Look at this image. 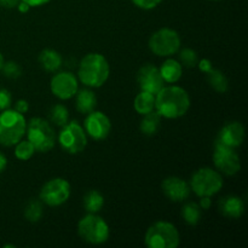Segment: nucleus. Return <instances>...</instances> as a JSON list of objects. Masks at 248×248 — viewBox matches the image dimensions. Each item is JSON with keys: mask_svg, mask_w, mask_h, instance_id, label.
<instances>
[{"mask_svg": "<svg viewBox=\"0 0 248 248\" xmlns=\"http://www.w3.org/2000/svg\"><path fill=\"white\" fill-rule=\"evenodd\" d=\"M190 108L189 93L181 86H164L155 94V110L161 118L178 119L186 115Z\"/></svg>", "mask_w": 248, "mask_h": 248, "instance_id": "nucleus-1", "label": "nucleus"}, {"mask_svg": "<svg viewBox=\"0 0 248 248\" xmlns=\"http://www.w3.org/2000/svg\"><path fill=\"white\" fill-rule=\"evenodd\" d=\"M110 74V67L101 53H89L81 60L78 70L79 80L87 87L98 89L103 86Z\"/></svg>", "mask_w": 248, "mask_h": 248, "instance_id": "nucleus-2", "label": "nucleus"}, {"mask_svg": "<svg viewBox=\"0 0 248 248\" xmlns=\"http://www.w3.org/2000/svg\"><path fill=\"white\" fill-rule=\"evenodd\" d=\"M27 121L23 114L15 109L0 111V144L12 147L26 135Z\"/></svg>", "mask_w": 248, "mask_h": 248, "instance_id": "nucleus-3", "label": "nucleus"}, {"mask_svg": "<svg viewBox=\"0 0 248 248\" xmlns=\"http://www.w3.org/2000/svg\"><path fill=\"white\" fill-rule=\"evenodd\" d=\"M27 140L33 144L35 152L47 153L55 147L56 133L48 121L43 118H31L27 124Z\"/></svg>", "mask_w": 248, "mask_h": 248, "instance_id": "nucleus-4", "label": "nucleus"}, {"mask_svg": "<svg viewBox=\"0 0 248 248\" xmlns=\"http://www.w3.org/2000/svg\"><path fill=\"white\" fill-rule=\"evenodd\" d=\"M144 241L149 248H177L181 236L178 229L172 223L160 220L148 228Z\"/></svg>", "mask_w": 248, "mask_h": 248, "instance_id": "nucleus-5", "label": "nucleus"}, {"mask_svg": "<svg viewBox=\"0 0 248 248\" xmlns=\"http://www.w3.org/2000/svg\"><path fill=\"white\" fill-rule=\"evenodd\" d=\"M78 234L87 244L102 245L108 241L110 230L103 218L96 213H89L78 223Z\"/></svg>", "mask_w": 248, "mask_h": 248, "instance_id": "nucleus-6", "label": "nucleus"}, {"mask_svg": "<svg viewBox=\"0 0 248 248\" xmlns=\"http://www.w3.org/2000/svg\"><path fill=\"white\" fill-rule=\"evenodd\" d=\"M223 177L216 170L210 169V167H202L194 172L190 179V189L199 196H211L219 193L220 189L223 188Z\"/></svg>", "mask_w": 248, "mask_h": 248, "instance_id": "nucleus-7", "label": "nucleus"}, {"mask_svg": "<svg viewBox=\"0 0 248 248\" xmlns=\"http://www.w3.org/2000/svg\"><path fill=\"white\" fill-rule=\"evenodd\" d=\"M58 143L68 154H79L87 145V136L78 121H68L58 133Z\"/></svg>", "mask_w": 248, "mask_h": 248, "instance_id": "nucleus-8", "label": "nucleus"}, {"mask_svg": "<svg viewBox=\"0 0 248 248\" xmlns=\"http://www.w3.org/2000/svg\"><path fill=\"white\" fill-rule=\"evenodd\" d=\"M150 51L159 57H170L178 53L181 48V36L174 29L161 28L149 39Z\"/></svg>", "mask_w": 248, "mask_h": 248, "instance_id": "nucleus-9", "label": "nucleus"}, {"mask_svg": "<svg viewBox=\"0 0 248 248\" xmlns=\"http://www.w3.org/2000/svg\"><path fill=\"white\" fill-rule=\"evenodd\" d=\"M213 164L218 172L225 176H234L241 170V160L234 148L223 144L218 140L215 144Z\"/></svg>", "mask_w": 248, "mask_h": 248, "instance_id": "nucleus-10", "label": "nucleus"}, {"mask_svg": "<svg viewBox=\"0 0 248 248\" xmlns=\"http://www.w3.org/2000/svg\"><path fill=\"white\" fill-rule=\"evenodd\" d=\"M70 184L64 178H52L41 188L39 198L41 202L51 207H57L67 202L70 196Z\"/></svg>", "mask_w": 248, "mask_h": 248, "instance_id": "nucleus-11", "label": "nucleus"}, {"mask_svg": "<svg viewBox=\"0 0 248 248\" xmlns=\"http://www.w3.org/2000/svg\"><path fill=\"white\" fill-rule=\"evenodd\" d=\"M50 87L53 96L62 101H67L75 96L79 90V84H78L77 77L73 73L60 72L52 77Z\"/></svg>", "mask_w": 248, "mask_h": 248, "instance_id": "nucleus-12", "label": "nucleus"}, {"mask_svg": "<svg viewBox=\"0 0 248 248\" xmlns=\"http://www.w3.org/2000/svg\"><path fill=\"white\" fill-rule=\"evenodd\" d=\"M84 130L94 140H103L109 136L111 123L108 116L102 111H91L86 114L84 121Z\"/></svg>", "mask_w": 248, "mask_h": 248, "instance_id": "nucleus-13", "label": "nucleus"}, {"mask_svg": "<svg viewBox=\"0 0 248 248\" xmlns=\"http://www.w3.org/2000/svg\"><path fill=\"white\" fill-rule=\"evenodd\" d=\"M137 82L140 87V91H147L149 93L156 94L166 82L161 77V73L157 67L154 64H145L138 70Z\"/></svg>", "mask_w": 248, "mask_h": 248, "instance_id": "nucleus-14", "label": "nucleus"}, {"mask_svg": "<svg viewBox=\"0 0 248 248\" xmlns=\"http://www.w3.org/2000/svg\"><path fill=\"white\" fill-rule=\"evenodd\" d=\"M161 189L167 199L173 202H182L190 196V186L179 177H167L162 181Z\"/></svg>", "mask_w": 248, "mask_h": 248, "instance_id": "nucleus-15", "label": "nucleus"}, {"mask_svg": "<svg viewBox=\"0 0 248 248\" xmlns=\"http://www.w3.org/2000/svg\"><path fill=\"white\" fill-rule=\"evenodd\" d=\"M245 140V127L239 121H232L224 125L220 130L218 140L223 144L230 148H239L244 143Z\"/></svg>", "mask_w": 248, "mask_h": 248, "instance_id": "nucleus-16", "label": "nucleus"}, {"mask_svg": "<svg viewBox=\"0 0 248 248\" xmlns=\"http://www.w3.org/2000/svg\"><path fill=\"white\" fill-rule=\"evenodd\" d=\"M218 210L224 217L236 219L245 212V203L239 196L228 195L218 201Z\"/></svg>", "mask_w": 248, "mask_h": 248, "instance_id": "nucleus-17", "label": "nucleus"}, {"mask_svg": "<svg viewBox=\"0 0 248 248\" xmlns=\"http://www.w3.org/2000/svg\"><path fill=\"white\" fill-rule=\"evenodd\" d=\"M75 107L77 110L81 114H89L94 110L97 106V97L93 91L89 89L78 90L75 93Z\"/></svg>", "mask_w": 248, "mask_h": 248, "instance_id": "nucleus-18", "label": "nucleus"}, {"mask_svg": "<svg viewBox=\"0 0 248 248\" xmlns=\"http://www.w3.org/2000/svg\"><path fill=\"white\" fill-rule=\"evenodd\" d=\"M39 64L44 70L48 73H55L62 67L63 58L60 52L52 50V48H45L39 53Z\"/></svg>", "mask_w": 248, "mask_h": 248, "instance_id": "nucleus-19", "label": "nucleus"}, {"mask_svg": "<svg viewBox=\"0 0 248 248\" xmlns=\"http://www.w3.org/2000/svg\"><path fill=\"white\" fill-rule=\"evenodd\" d=\"M159 69L165 82H167V84H174V82H177L182 78L183 65L181 64L179 61L173 60V58H169V60H166L162 63Z\"/></svg>", "mask_w": 248, "mask_h": 248, "instance_id": "nucleus-20", "label": "nucleus"}, {"mask_svg": "<svg viewBox=\"0 0 248 248\" xmlns=\"http://www.w3.org/2000/svg\"><path fill=\"white\" fill-rule=\"evenodd\" d=\"M160 125H161V116L157 111L153 110L143 115L140 124V132L145 136H154L159 131Z\"/></svg>", "mask_w": 248, "mask_h": 248, "instance_id": "nucleus-21", "label": "nucleus"}, {"mask_svg": "<svg viewBox=\"0 0 248 248\" xmlns=\"http://www.w3.org/2000/svg\"><path fill=\"white\" fill-rule=\"evenodd\" d=\"M133 107H135V110L140 115H145V114L155 110V94L149 93L147 91H140L136 96Z\"/></svg>", "mask_w": 248, "mask_h": 248, "instance_id": "nucleus-22", "label": "nucleus"}, {"mask_svg": "<svg viewBox=\"0 0 248 248\" xmlns=\"http://www.w3.org/2000/svg\"><path fill=\"white\" fill-rule=\"evenodd\" d=\"M82 203L87 213H98L104 206V198L98 190H90L85 194Z\"/></svg>", "mask_w": 248, "mask_h": 248, "instance_id": "nucleus-23", "label": "nucleus"}, {"mask_svg": "<svg viewBox=\"0 0 248 248\" xmlns=\"http://www.w3.org/2000/svg\"><path fill=\"white\" fill-rule=\"evenodd\" d=\"M207 75V81L213 89L219 93H225L229 89V81H228L227 77L223 74L220 70L218 69H211L210 72L206 73Z\"/></svg>", "mask_w": 248, "mask_h": 248, "instance_id": "nucleus-24", "label": "nucleus"}, {"mask_svg": "<svg viewBox=\"0 0 248 248\" xmlns=\"http://www.w3.org/2000/svg\"><path fill=\"white\" fill-rule=\"evenodd\" d=\"M182 218L188 225H196L201 219V207L196 202H188L182 208Z\"/></svg>", "mask_w": 248, "mask_h": 248, "instance_id": "nucleus-25", "label": "nucleus"}, {"mask_svg": "<svg viewBox=\"0 0 248 248\" xmlns=\"http://www.w3.org/2000/svg\"><path fill=\"white\" fill-rule=\"evenodd\" d=\"M44 208L41 200H36V199H31L28 201L24 208V217L28 222L36 223L43 218Z\"/></svg>", "mask_w": 248, "mask_h": 248, "instance_id": "nucleus-26", "label": "nucleus"}, {"mask_svg": "<svg viewBox=\"0 0 248 248\" xmlns=\"http://www.w3.org/2000/svg\"><path fill=\"white\" fill-rule=\"evenodd\" d=\"M48 118L53 125L62 127L69 121V111L63 104H55L48 111Z\"/></svg>", "mask_w": 248, "mask_h": 248, "instance_id": "nucleus-27", "label": "nucleus"}, {"mask_svg": "<svg viewBox=\"0 0 248 248\" xmlns=\"http://www.w3.org/2000/svg\"><path fill=\"white\" fill-rule=\"evenodd\" d=\"M15 145H16V147H15V156L18 160H21V161H27V160H29L33 156L34 153H35V148L33 147V144H31L28 140H21Z\"/></svg>", "mask_w": 248, "mask_h": 248, "instance_id": "nucleus-28", "label": "nucleus"}, {"mask_svg": "<svg viewBox=\"0 0 248 248\" xmlns=\"http://www.w3.org/2000/svg\"><path fill=\"white\" fill-rule=\"evenodd\" d=\"M181 50V48H179ZM179 55V61H181V64L184 65L186 68H194L198 65L199 63V57L198 53L193 50V48H182L181 51H178Z\"/></svg>", "mask_w": 248, "mask_h": 248, "instance_id": "nucleus-29", "label": "nucleus"}, {"mask_svg": "<svg viewBox=\"0 0 248 248\" xmlns=\"http://www.w3.org/2000/svg\"><path fill=\"white\" fill-rule=\"evenodd\" d=\"M2 73L9 79H18L22 74V68L18 63L14 62V61H9V62H4L1 68Z\"/></svg>", "mask_w": 248, "mask_h": 248, "instance_id": "nucleus-30", "label": "nucleus"}, {"mask_svg": "<svg viewBox=\"0 0 248 248\" xmlns=\"http://www.w3.org/2000/svg\"><path fill=\"white\" fill-rule=\"evenodd\" d=\"M12 104V94L9 90L0 87V111L9 109Z\"/></svg>", "mask_w": 248, "mask_h": 248, "instance_id": "nucleus-31", "label": "nucleus"}, {"mask_svg": "<svg viewBox=\"0 0 248 248\" xmlns=\"http://www.w3.org/2000/svg\"><path fill=\"white\" fill-rule=\"evenodd\" d=\"M138 9L142 10H153L159 6L162 0H131Z\"/></svg>", "mask_w": 248, "mask_h": 248, "instance_id": "nucleus-32", "label": "nucleus"}, {"mask_svg": "<svg viewBox=\"0 0 248 248\" xmlns=\"http://www.w3.org/2000/svg\"><path fill=\"white\" fill-rule=\"evenodd\" d=\"M28 109H29V104L26 99H18V101L16 102V104H15V110H17L21 114L27 113Z\"/></svg>", "mask_w": 248, "mask_h": 248, "instance_id": "nucleus-33", "label": "nucleus"}, {"mask_svg": "<svg viewBox=\"0 0 248 248\" xmlns=\"http://www.w3.org/2000/svg\"><path fill=\"white\" fill-rule=\"evenodd\" d=\"M198 65H199V68H200L201 72H203V73H208L211 69H212V63H211L210 60H206V58L199 61Z\"/></svg>", "mask_w": 248, "mask_h": 248, "instance_id": "nucleus-34", "label": "nucleus"}, {"mask_svg": "<svg viewBox=\"0 0 248 248\" xmlns=\"http://www.w3.org/2000/svg\"><path fill=\"white\" fill-rule=\"evenodd\" d=\"M21 0H0V7L4 9H14L17 7Z\"/></svg>", "mask_w": 248, "mask_h": 248, "instance_id": "nucleus-35", "label": "nucleus"}, {"mask_svg": "<svg viewBox=\"0 0 248 248\" xmlns=\"http://www.w3.org/2000/svg\"><path fill=\"white\" fill-rule=\"evenodd\" d=\"M21 1L26 2V4L29 5L31 7H38V6H41V5L47 4L50 0H21Z\"/></svg>", "mask_w": 248, "mask_h": 248, "instance_id": "nucleus-36", "label": "nucleus"}, {"mask_svg": "<svg viewBox=\"0 0 248 248\" xmlns=\"http://www.w3.org/2000/svg\"><path fill=\"white\" fill-rule=\"evenodd\" d=\"M211 198H208V196H203V198H201L200 200V207L201 210H207V208H210L211 206Z\"/></svg>", "mask_w": 248, "mask_h": 248, "instance_id": "nucleus-37", "label": "nucleus"}, {"mask_svg": "<svg viewBox=\"0 0 248 248\" xmlns=\"http://www.w3.org/2000/svg\"><path fill=\"white\" fill-rule=\"evenodd\" d=\"M6 166H7L6 156H5V155L0 152V173H1L5 169H6Z\"/></svg>", "mask_w": 248, "mask_h": 248, "instance_id": "nucleus-38", "label": "nucleus"}, {"mask_svg": "<svg viewBox=\"0 0 248 248\" xmlns=\"http://www.w3.org/2000/svg\"><path fill=\"white\" fill-rule=\"evenodd\" d=\"M29 5H27L26 2H23V1H19V4L17 5V9L19 10V11L21 12H27L29 10Z\"/></svg>", "mask_w": 248, "mask_h": 248, "instance_id": "nucleus-39", "label": "nucleus"}, {"mask_svg": "<svg viewBox=\"0 0 248 248\" xmlns=\"http://www.w3.org/2000/svg\"><path fill=\"white\" fill-rule=\"evenodd\" d=\"M4 56H2V53L0 52V70H1V68H2V64H4Z\"/></svg>", "mask_w": 248, "mask_h": 248, "instance_id": "nucleus-40", "label": "nucleus"}, {"mask_svg": "<svg viewBox=\"0 0 248 248\" xmlns=\"http://www.w3.org/2000/svg\"><path fill=\"white\" fill-rule=\"evenodd\" d=\"M212 1H218V0H212Z\"/></svg>", "mask_w": 248, "mask_h": 248, "instance_id": "nucleus-41", "label": "nucleus"}]
</instances>
